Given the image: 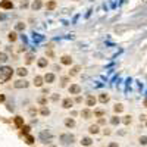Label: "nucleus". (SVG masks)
Returning <instances> with one entry per match:
<instances>
[{
    "label": "nucleus",
    "mask_w": 147,
    "mask_h": 147,
    "mask_svg": "<svg viewBox=\"0 0 147 147\" xmlns=\"http://www.w3.org/2000/svg\"><path fill=\"white\" fill-rule=\"evenodd\" d=\"M10 77H12V68H9V66L0 68V80L1 81H7Z\"/></svg>",
    "instance_id": "f257e3e1"
},
{
    "label": "nucleus",
    "mask_w": 147,
    "mask_h": 147,
    "mask_svg": "<svg viewBox=\"0 0 147 147\" xmlns=\"http://www.w3.org/2000/svg\"><path fill=\"white\" fill-rule=\"evenodd\" d=\"M13 85H15V88H27V87L29 85V82H28V81H25V80H24V81H22V80H19V81H16Z\"/></svg>",
    "instance_id": "f03ea898"
},
{
    "label": "nucleus",
    "mask_w": 147,
    "mask_h": 147,
    "mask_svg": "<svg viewBox=\"0 0 147 147\" xmlns=\"http://www.w3.org/2000/svg\"><path fill=\"white\" fill-rule=\"evenodd\" d=\"M72 105H74V100H72L71 97H68V99H65V100L62 102V106H63L65 109H69V107H72Z\"/></svg>",
    "instance_id": "7ed1b4c3"
},
{
    "label": "nucleus",
    "mask_w": 147,
    "mask_h": 147,
    "mask_svg": "<svg viewBox=\"0 0 147 147\" xmlns=\"http://www.w3.org/2000/svg\"><path fill=\"white\" fill-rule=\"evenodd\" d=\"M80 91H81V87L77 85V84H74V85L69 87V93H71V94H78Z\"/></svg>",
    "instance_id": "20e7f679"
},
{
    "label": "nucleus",
    "mask_w": 147,
    "mask_h": 147,
    "mask_svg": "<svg viewBox=\"0 0 147 147\" xmlns=\"http://www.w3.org/2000/svg\"><path fill=\"white\" fill-rule=\"evenodd\" d=\"M96 105V97L94 96H88L87 97V106H94Z\"/></svg>",
    "instance_id": "39448f33"
},
{
    "label": "nucleus",
    "mask_w": 147,
    "mask_h": 147,
    "mask_svg": "<svg viewBox=\"0 0 147 147\" xmlns=\"http://www.w3.org/2000/svg\"><path fill=\"white\" fill-rule=\"evenodd\" d=\"M41 6H43V3H41V0H35V1L32 3V9H34V10H38V9H40Z\"/></svg>",
    "instance_id": "423d86ee"
},
{
    "label": "nucleus",
    "mask_w": 147,
    "mask_h": 147,
    "mask_svg": "<svg viewBox=\"0 0 147 147\" xmlns=\"http://www.w3.org/2000/svg\"><path fill=\"white\" fill-rule=\"evenodd\" d=\"M60 62H62V63H63V65H71V63H72V59H71V57H69V56H63V57H62V60H60Z\"/></svg>",
    "instance_id": "0eeeda50"
},
{
    "label": "nucleus",
    "mask_w": 147,
    "mask_h": 147,
    "mask_svg": "<svg viewBox=\"0 0 147 147\" xmlns=\"http://www.w3.org/2000/svg\"><path fill=\"white\" fill-rule=\"evenodd\" d=\"M34 84H35V85H37V87H41V85H43V78H41V77H38V75H37V77H35V78H34Z\"/></svg>",
    "instance_id": "6e6552de"
},
{
    "label": "nucleus",
    "mask_w": 147,
    "mask_h": 147,
    "mask_svg": "<svg viewBox=\"0 0 147 147\" xmlns=\"http://www.w3.org/2000/svg\"><path fill=\"white\" fill-rule=\"evenodd\" d=\"M15 125H16V127H24V119H22L21 116H16V118H15Z\"/></svg>",
    "instance_id": "1a4fd4ad"
},
{
    "label": "nucleus",
    "mask_w": 147,
    "mask_h": 147,
    "mask_svg": "<svg viewBox=\"0 0 147 147\" xmlns=\"http://www.w3.org/2000/svg\"><path fill=\"white\" fill-rule=\"evenodd\" d=\"M44 80H46V82H53L54 81V75L53 74H46Z\"/></svg>",
    "instance_id": "9d476101"
},
{
    "label": "nucleus",
    "mask_w": 147,
    "mask_h": 147,
    "mask_svg": "<svg viewBox=\"0 0 147 147\" xmlns=\"http://www.w3.org/2000/svg\"><path fill=\"white\" fill-rule=\"evenodd\" d=\"M65 125H66L68 128H72V127H75V121H74V119H69V118H68V119L65 121Z\"/></svg>",
    "instance_id": "9b49d317"
},
{
    "label": "nucleus",
    "mask_w": 147,
    "mask_h": 147,
    "mask_svg": "<svg viewBox=\"0 0 147 147\" xmlns=\"http://www.w3.org/2000/svg\"><path fill=\"white\" fill-rule=\"evenodd\" d=\"M88 131H90L91 134H97V133H99V125H91V127L88 128Z\"/></svg>",
    "instance_id": "f8f14e48"
},
{
    "label": "nucleus",
    "mask_w": 147,
    "mask_h": 147,
    "mask_svg": "<svg viewBox=\"0 0 147 147\" xmlns=\"http://www.w3.org/2000/svg\"><path fill=\"white\" fill-rule=\"evenodd\" d=\"M81 144H82V146H90V144H91V138H88V137H84V138L81 140Z\"/></svg>",
    "instance_id": "ddd939ff"
},
{
    "label": "nucleus",
    "mask_w": 147,
    "mask_h": 147,
    "mask_svg": "<svg viewBox=\"0 0 147 147\" xmlns=\"http://www.w3.org/2000/svg\"><path fill=\"white\" fill-rule=\"evenodd\" d=\"M1 7H3V9H12V7H13V4H12V1H3Z\"/></svg>",
    "instance_id": "4468645a"
},
{
    "label": "nucleus",
    "mask_w": 147,
    "mask_h": 147,
    "mask_svg": "<svg viewBox=\"0 0 147 147\" xmlns=\"http://www.w3.org/2000/svg\"><path fill=\"white\" fill-rule=\"evenodd\" d=\"M27 74H28V71H27L25 68H19V69H18V75H19V77H25Z\"/></svg>",
    "instance_id": "2eb2a0df"
},
{
    "label": "nucleus",
    "mask_w": 147,
    "mask_h": 147,
    "mask_svg": "<svg viewBox=\"0 0 147 147\" xmlns=\"http://www.w3.org/2000/svg\"><path fill=\"white\" fill-rule=\"evenodd\" d=\"M99 99H100V102H102V103H106V102L109 100V96L103 93V94H100V97H99Z\"/></svg>",
    "instance_id": "dca6fc26"
},
{
    "label": "nucleus",
    "mask_w": 147,
    "mask_h": 147,
    "mask_svg": "<svg viewBox=\"0 0 147 147\" xmlns=\"http://www.w3.org/2000/svg\"><path fill=\"white\" fill-rule=\"evenodd\" d=\"M81 115H82V116H84L85 119L91 118V112H90V110H87V109H85V110H82V112H81Z\"/></svg>",
    "instance_id": "f3484780"
},
{
    "label": "nucleus",
    "mask_w": 147,
    "mask_h": 147,
    "mask_svg": "<svg viewBox=\"0 0 147 147\" xmlns=\"http://www.w3.org/2000/svg\"><path fill=\"white\" fill-rule=\"evenodd\" d=\"M54 7H56V3H54V1H49V3H47V9H49V10H53Z\"/></svg>",
    "instance_id": "a211bd4d"
},
{
    "label": "nucleus",
    "mask_w": 147,
    "mask_h": 147,
    "mask_svg": "<svg viewBox=\"0 0 147 147\" xmlns=\"http://www.w3.org/2000/svg\"><path fill=\"white\" fill-rule=\"evenodd\" d=\"M46 65H47V60H46V59H40V60H38V66H40V68H44Z\"/></svg>",
    "instance_id": "6ab92c4d"
},
{
    "label": "nucleus",
    "mask_w": 147,
    "mask_h": 147,
    "mask_svg": "<svg viewBox=\"0 0 147 147\" xmlns=\"http://www.w3.org/2000/svg\"><path fill=\"white\" fill-rule=\"evenodd\" d=\"M7 60V54L6 53H0V62H6Z\"/></svg>",
    "instance_id": "aec40b11"
},
{
    "label": "nucleus",
    "mask_w": 147,
    "mask_h": 147,
    "mask_svg": "<svg viewBox=\"0 0 147 147\" xmlns=\"http://www.w3.org/2000/svg\"><path fill=\"white\" fill-rule=\"evenodd\" d=\"M9 40H10V41H15V40H16V32H10V34H9Z\"/></svg>",
    "instance_id": "412c9836"
},
{
    "label": "nucleus",
    "mask_w": 147,
    "mask_h": 147,
    "mask_svg": "<svg viewBox=\"0 0 147 147\" xmlns=\"http://www.w3.org/2000/svg\"><path fill=\"white\" fill-rule=\"evenodd\" d=\"M124 110V106L122 105H116L115 106V112H122Z\"/></svg>",
    "instance_id": "4be33fe9"
},
{
    "label": "nucleus",
    "mask_w": 147,
    "mask_h": 147,
    "mask_svg": "<svg viewBox=\"0 0 147 147\" xmlns=\"http://www.w3.org/2000/svg\"><path fill=\"white\" fill-rule=\"evenodd\" d=\"M24 28H25V25H24V24H18V25H16V29H18V31H22Z\"/></svg>",
    "instance_id": "5701e85b"
},
{
    "label": "nucleus",
    "mask_w": 147,
    "mask_h": 147,
    "mask_svg": "<svg viewBox=\"0 0 147 147\" xmlns=\"http://www.w3.org/2000/svg\"><path fill=\"white\" fill-rule=\"evenodd\" d=\"M49 113H50V112H49V109H46V107H43V109H41V115H44V116H46V115H49Z\"/></svg>",
    "instance_id": "b1692460"
},
{
    "label": "nucleus",
    "mask_w": 147,
    "mask_h": 147,
    "mask_svg": "<svg viewBox=\"0 0 147 147\" xmlns=\"http://www.w3.org/2000/svg\"><path fill=\"white\" fill-rule=\"evenodd\" d=\"M27 143H28V144H32V143H34V138H32L31 135H28V137H27Z\"/></svg>",
    "instance_id": "393cba45"
},
{
    "label": "nucleus",
    "mask_w": 147,
    "mask_h": 147,
    "mask_svg": "<svg viewBox=\"0 0 147 147\" xmlns=\"http://www.w3.org/2000/svg\"><path fill=\"white\" fill-rule=\"evenodd\" d=\"M113 125H116V124H119V118H112V121H110Z\"/></svg>",
    "instance_id": "a878e982"
},
{
    "label": "nucleus",
    "mask_w": 147,
    "mask_h": 147,
    "mask_svg": "<svg viewBox=\"0 0 147 147\" xmlns=\"http://www.w3.org/2000/svg\"><path fill=\"white\" fill-rule=\"evenodd\" d=\"M140 143H141V144H147V137H141V138H140Z\"/></svg>",
    "instance_id": "bb28decb"
},
{
    "label": "nucleus",
    "mask_w": 147,
    "mask_h": 147,
    "mask_svg": "<svg viewBox=\"0 0 147 147\" xmlns=\"http://www.w3.org/2000/svg\"><path fill=\"white\" fill-rule=\"evenodd\" d=\"M38 103H40V105H46V99H44V97H40V99H38Z\"/></svg>",
    "instance_id": "cd10ccee"
},
{
    "label": "nucleus",
    "mask_w": 147,
    "mask_h": 147,
    "mask_svg": "<svg viewBox=\"0 0 147 147\" xmlns=\"http://www.w3.org/2000/svg\"><path fill=\"white\" fill-rule=\"evenodd\" d=\"M27 62H28V63L32 62V54H28V56H27Z\"/></svg>",
    "instance_id": "c85d7f7f"
},
{
    "label": "nucleus",
    "mask_w": 147,
    "mask_h": 147,
    "mask_svg": "<svg viewBox=\"0 0 147 147\" xmlns=\"http://www.w3.org/2000/svg\"><path fill=\"white\" fill-rule=\"evenodd\" d=\"M124 122H125V124H130V122H131V118H130V116H125Z\"/></svg>",
    "instance_id": "c756f323"
},
{
    "label": "nucleus",
    "mask_w": 147,
    "mask_h": 147,
    "mask_svg": "<svg viewBox=\"0 0 147 147\" xmlns=\"http://www.w3.org/2000/svg\"><path fill=\"white\" fill-rule=\"evenodd\" d=\"M22 130H24V134H28V131H29V127H22Z\"/></svg>",
    "instance_id": "7c9ffc66"
},
{
    "label": "nucleus",
    "mask_w": 147,
    "mask_h": 147,
    "mask_svg": "<svg viewBox=\"0 0 147 147\" xmlns=\"http://www.w3.org/2000/svg\"><path fill=\"white\" fill-rule=\"evenodd\" d=\"M96 115H97V116H102V115H103V110H97Z\"/></svg>",
    "instance_id": "2f4dec72"
},
{
    "label": "nucleus",
    "mask_w": 147,
    "mask_h": 147,
    "mask_svg": "<svg viewBox=\"0 0 147 147\" xmlns=\"http://www.w3.org/2000/svg\"><path fill=\"white\" fill-rule=\"evenodd\" d=\"M109 147H118V144H116V143H110V146Z\"/></svg>",
    "instance_id": "473e14b6"
},
{
    "label": "nucleus",
    "mask_w": 147,
    "mask_h": 147,
    "mask_svg": "<svg viewBox=\"0 0 147 147\" xmlns=\"http://www.w3.org/2000/svg\"><path fill=\"white\" fill-rule=\"evenodd\" d=\"M0 102H4V96H0Z\"/></svg>",
    "instance_id": "72a5a7b5"
}]
</instances>
